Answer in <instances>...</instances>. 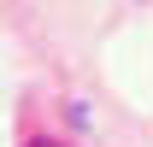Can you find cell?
<instances>
[{"instance_id":"cell-1","label":"cell","mask_w":153,"mask_h":147,"mask_svg":"<svg viewBox=\"0 0 153 147\" xmlns=\"http://www.w3.org/2000/svg\"><path fill=\"white\" fill-rule=\"evenodd\" d=\"M30 147H59V141H30Z\"/></svg>"}]
</instances>
